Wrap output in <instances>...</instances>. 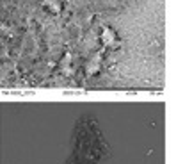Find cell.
Listing matches in <instances>:
<instances>
[{
  "label": "cell",
  "instance_id": "cell-1",
  "mask_svg": "<svg viewBox=\"0 0 176 164\" xmlns=\"http://www.w3.org/2000/svg\"><path fill=\"white\" fill-rule=\"evenodd\" d=\"M167 0H0V95L167 96Z\"/></svg>",
  "mask_w": 176,
  "mask_h": 164
},
{
  "label": "cell",
  "instance_id": "cell-2",
  "mask_svg": "<svg viewBox=\"0 0 176 164\" xmlns=\"http://www.w3.org/2000/svg\"><path fill=\"white\" fill-rule=\"evenodd\" d=\"M167 96H4L0 164H167Z\"/></svg>",
  "mask_w": 176,
  "mask_h": 164
}]
</instances>
